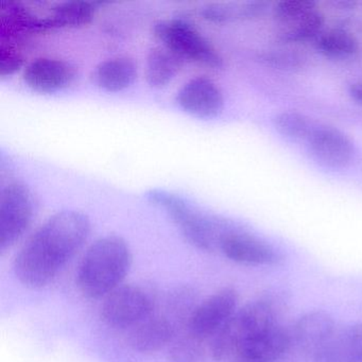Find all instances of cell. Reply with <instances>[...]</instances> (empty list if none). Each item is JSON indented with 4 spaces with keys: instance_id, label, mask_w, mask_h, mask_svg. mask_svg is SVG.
Masks as SVG:
<instances>
[{
    "instance_id": "cell-1",
    "label": "cell",
    "mask_w": 362,
    "mask_h": 362,
    "mask_svg": "<svg viewBox=\"0 0 362 362\" xmlns=\"http://www.w3.org/2000/svg\"><path fill=\"white\" fill-rule=\"evenodd\" d=\"M90 233V219L82 211L65 209L54 214L35 230L16 256V279L30 289L49 285L83 247Z\"/></svg>"
},
{
    "instance_id": "cell-2",
    "label": "cell",
    "mask_w": 362,
    "mask_h": 362,
    "mask_svg": "<svg viewBox=\"0 0 362 362\" xmlns=\"http://www.w3.org/2000/svg\"><path fill=\"white\" fill-rule=\"evenodd\" d=\"M132 252L116 235L97 239L86 250L77 273L80 291L88 298H101L120 287L132 266Z\"/></svg>"
},
{
    "instance_id": "cell-3",
    "label": "cell",
    "mask_w": 362,
    "mask_h": 362,
    "mask_svg": "<svg viewBox=\"0 0 362 362\" xmlns=\"http://www.w3.org/2000/svg\"><path fill=\"white\" fill-rule=\"evenodd\" d=\"M146 198L154 206L166 211L184 238L202 251L219 249L224 235L238 228L223 218L205 214L183 197L169 190L152 188L146 192Z\"/></svg>"
},
{
    "instance_id": "cell-4",
    "label": "cell",
    "mask_w": 362,
    "mask_h": 362,
    "mask_svg": "<svg viewBox=\"0 0 362 362\" xmlns=\"http://www.w3.org/2000/svg\"><path fill=\"white\" fill-rule=\"evenodd\" d=\"M279 310L272 298L253 300L234 313L211 338V354L218 362H228L252 338L279 324Z\"/></svg>"
},
{
    "instance_id": "cell-5",
    "label": "cell",
    "mask_w": 362,
    "mask_h": 362,
    "mask_svg": "<svg viewBox=\"0 0 362 362\" xmlns=\"http://www.w3.org/2000/svg\"><path fill=\"white\" fill-rule=\"evenodd\" d=\"M154 35L163 46L181 57L209 69H221L223 57L215 46L187 21L182 18L160 21L153 27Z\"/></svg>"
},
{
    "instance_id": "cell-6",
    "label": "cell",
    "mask_w": 362,
    "mask_h": 362,
    "mask_svg": "<svg viewBox=\"0 0 362 362\" xmlns=\"http://www.w3.org/2000/svg\"><path fill=\"white\" fill-rule=\"evenodd\" d=\"M35 202L30 188L20 181L9 182L0 192V252L16 245L33 223Z\"/></svg>"
},
{
    "instance_id": "cell-7",
    "label": "cell",
    "mask_w": 362,
    "mask_h": 362,
    "mask_svg": "<svg viewBox=\"0 0 362 362\" xmlns=\"http://www.w3.org/2000/svg\"><path fill=\"white\" fill-rule=\"evenodd\" d=\"M153 300L139 286H120L105 296L101 317L107 325L116 328L133 327L150 317Z\"/></svg>"
},
{
    "instance_id": "cell-8",
    "label": "cell",
    "mask_w": 362,
    "mask_h": 362,
    "mask_svg": "<svg viewBox=\"0 0 362 362\" xmlns=\"http://www.w3.org/2000/svg\"><path fill=\"white\" fill-rule=\"evenodd\" d=\"M309 153L324 168L342 170L354 160L356 148L346 133L336 127L315 126L307 139Z\"/></svg>"
},
{
    "instance_id": "cell-9",
    "label": "cell",
    "mask_w": 362,
    "mask_h": 362,
    "mask_svg": "<svg viewBox=\"0 0 362 362\" xmlns=\"http://www.w3.org/2000/svg\"><path fill=\"white\" fill-rule=\"evenodd\" d=\"M238 305V293L233 288H224L211 294L197 306L188 321L190 334L198 338H213L234 315Z\"/></svg>"
},
{
    "instance_id": "cell-10",
    "label": "cell",
    "mask_w": 362,
    "mask_h": 362,
    "mask_svg": "<svg viewBox=\"0 0 362 362\" xmlns=\"http://www.w3.org/2000/svg\"><path fill=\"white\" fill-rule=\"evenodd\" d=\"M219 250L228 259L245 266H277L284 262L279 250L240 228L224 235Z\"/></svg>"
},
{
    "instance_id": "cell-11",
    "label": "cell",
    "mask_w": 362,
    "mask_h": 362,
    "mask_svg": "<svg viewBox=\"0 0 362 362\" xmlns=\"http://www.w3.org/2000/svg\"><path fill=\"white\" fill-rule=\"evenodd\" d=\"M175 101L184 112L203 119L216 117L224 107L221 88L206 76L188 80L177 90Z\"/></svg>"
},
{
    "instance_id": "cell-12",
    "label": "cell",
    "mask_w": 362,
    "mask_h": 362,
    "mask_svg": "<svg viewBox=\"0 0 362 362\" xmlns=\"http://www.w3.org/2000/svg\"><path fill=\"white\" fill-rule=\"evenodd\" d=\"M77 78L75 66L61 59L42 58L31 61L24 69L25 83L39 93H56L71 86Z\"/></svg>"
},
{
    "instance_id": "cell-13",
    "label": "cell",
    "mask_w": 362,
    "mask_h": 362,
    "mask_svg": "<svg viewBox=\"0 0 362 362\" xmlns=\"http://www.w3.org/2000/svg\"><path fill=\"white\" fill-rule=\"evenodd\" d=\"M336 322L329 313L315 310L303 315L294 324L292 343L305 355L315 357L337 330Z\"/></svg>"
},
{
    "instance_id": "cell-14",
    "label": "cell",
    "mask_w": 362,
    "mask_h": 362,
    "mask_svg": "<svg viewBox=\"0 0 362 362\" xmlns=\"http://www.w3.org/2000/svg\"><path fill=\"white\" fill-rule=\"evenodd\" d=\"M291 344V332L279 323L252 338L228 362H277Z\"/></svg>"
},
{
    "instance_id": "cell-15",
    "label": "cell",
    "mask_w": 362,
    "mask_h": 362,
    "mask_svg": "<svg viewBox=\"0 0 362 362\" xmlns=\"http://www.w3.org/2000/svg\"><path fill=\"white\" fill-rule=\"evenodd\" d=\"M313 362H362V322L337 328Z\"/></svg>"
},
{
    "instance_id": "cell-16",
    "label": "cell",
    "mask_w": 362,
    "mask_h": 362,
    "mask_svg": "<svg viewBox=\"0 0 362 362\" xmlns=\"http://www.w3.org/2000/svg\"><path fill=\"white\" fill-rule=\"evenodd\" d=\"M93 83L107 92H122L130 88L137 78V64L128 56L112 57L101 61L93 69Z\"/></svg>"
},
{
    "instance_id": "cell-17",
    "label": "cell",
    "mask_w": 362,
    "mask_h": 362,
    "mask_svg": "<svg viewBox=\"0 0 362 362\" xmlns=\"http://www.w3.org/2000/svg\"><path fill=\"white\" fill-rule=\"evenodd\" d=\"M175 338V328L166 317H150L135 327L130 342L135 351L156 353L170 345Z\"/></svg>"
},
{
    "instance_id": "cell-18",
    "label": "cell",
    "mask_w": 362,
    "mask_h": 362,
    "mask_svg": "<svg viewBox=\"0 0 362 362\" xmlns=\"http://www.w3.org/2000/svg\"><path fill=\"white\" fill-rule=\"evenodd\" d=\"M103 3L74 0L59 4L52 9V13L40 18L41 31L64 27H79L88 24L94 18L97 7Z\"/></svg>"
},
{
    "instance_id": "cell-19",
    "label": "cell",
    "mask_w": 362,
    "mask_h": 362,
    "mask_svg": "<svg viewBox=\"0 0 362 362\" xmlns=\"http://www.w3.org/2000/svg\"><path fill=\"white\" fill-rule=\"evenodd\" d=\"M183 64V59L165 46L152 48L146 61V80L152 88H164L177 77Z\"/></svg>"
},
{
    "instance_id": "cell-20",
    "label": "cell",
    "mask_w": 362,
    "mask_h": 362,
    "mask_svg": "<svg viewBox=\"0 0 362 362\" xmlns=\"http://www.w3.org/2000/svg\"><path fill=\"white\" fill-rule=\"evenodd\" d=\"M317 52L330 59H349L360 49L357 37L344 29H329L323 31L315 40Z\"/></svg>"
},
{
    "instance_id": "cell-21",
    "label": "cell",
    "mask_w": 362,
    "mask_h": 362,
    "mask_svg": "<svg viewBox=\"0 0 362 362\" xmlns=\"http://www.w3.org/2000/svg\"><path fill=\"white\" fill-rule=\"evenodd\" d=\"M325 16L319 9L289 25L279 33L277 40L283 44H300L315 40L323 33Z\"/></svg>"
},
{
    "instance_id": "cell-22",
    "label": "cell",
    "mask_w": 362,
    "mask_h": 362,
    "mask_svg": "<svg viewBox=\"0 0 362 362\" xmlns=\"http://www.w3.org/2000/svg\"><path fill=\"white\" fill-rule=\"evenodd\" d=\"M273 126L281 136L289 141H307L317 124L305 114L287 110L279 112L273 117Z\"/></svg>"
},
{
    "instance_id": "cell-23",
    "label": "cell",
    "mask_w": 362,
    "mask_h": 362,
    "mask_svg": "<svg viewBox=\"0 0 362 362\" xmlns=\"http://www.w3.org/2000/svg\"><path fill=\"white\" fill-rule=\"evenodd\" d=\"M202 339L187 334L173 341L169 347V359L171 362H203L206 355Z\"/></svg>"
},
{
    "instance_id": "cell-24",
    "label": "cell",
    "mask_w": 362,
    "mask_h": 362,
    "mask_svg": "<svg viewBox=\"0 0 362 362\" xmlns=\"http://www.w3.org/2000/svg\"><path fill=\"white\" fill-rule=\"evenodd\" d=\"M317 9V4L311 0H283L275 4L273 16L279 22L291 25Z\"/></svg>"
},
{
    "instance_id": "cell-25",
    "label": "cell",
    "mask_w": 362,
    "mask_h": 362,
    "mask_svg": "<svg viewBox=\"0 0 362 362\" xmlns=\"http://www.w3.org/2000/svg\"><path fill=\"white\" fill-rule=\"evenodd\" d=\"M258 60L267 66L279 69H298L304 66L306 59L290 50H264L259 52Z\"/></svg>"
},
{
    "instance_id": "cell-26",
    "label": "cell",
    "mask_w": 362,
    "mask_h": 362,
    "mask_svg": "<svg viewBox=\"0 0 362 362\" xmlns=\"http://www.w3.org/2000/svg\"><path fill=\"white\" fill-rule=\"evenodd\" d=\"M194 300L196 298L192 290L179 289L169 300V309L175 317L189 321L192 313L197 308Z\"/></svg>"
},
{
    "instance_id": "cell-27",
    "label": "cell",
    "mask_w": 362,
    "mask_h": 362,
    "mask_svg": "<svg viewBox=\"0 0 362 362\" xmlns=\"http://www.w3.org/2000/svg\"><path fill=\"white\" fill-rule=\"evenodd\" d=\"M24 57L10 46L1 44L0 47V76H8L16 74L24 65Z\"/></svg>"
},
{
    "instance_id": "cell-28",
    "label": "cell",
    "mask_w": 362,
    "mask_h": 362,
    "mask_svg": "<svg viewBox=\"0 0 362 362\" xmlns=\"http://www.w3.org/2000/svg\"><path fill=\"white\" fill-rule=\"evenodd\" d=\"M201 16L211 23H226L239 18L238 7L228 5L213 4L207 5L201 9Z\"/></svg>"
},
{
    "instance_id": "cell-29",
    "label": "cell",
    "mask_w": 362,
    "mask_h": 362,
    "mask_svg": "<svg viewBox=\"0 0 362 362\" xmlns=\"http://www.w3.org/2000/svg\"><path fill=\"white\" fill-rule=\"evenodd\" d=\"M264 10H266V4L260 3V1L259 3L254 1V3L245 4L238 7L239 18H257L264 13Z\"/></svg>"
},
{
    "instance_id": "cell-30",
    "label": "cell",
    "mask_w": 362,
    "mask_h": 362,
    "mask_svg": "<svg viewBox=\"0 0 362 362\" xmlns=\"http://www.w3.org/2000/svg\"><path fill=\"white\" fill-rule=\"evenodd\" d=\"M349 94L356 103L362 105V81L351 83L349 88Z\"/></svg>"
}]
</instances>
